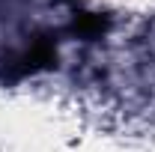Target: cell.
Wrapping results in <instances>:
<instances>
[{"mask_svg":"<svg viewBox=\"0 0 155 152\" xmlns=\"http://www.w3.org/2000/svg\"><path fill=\"white\" fill-rule=\"evenodd\" d=\"M57 66V45L51 36H33V42L21 51H9L0 63V78L3 81H18V78L36 75L42 69Z\"/></svg>","mask_w":155,"mask_h":152,"instance_id":"cell-1","label":"cell"},{"mask_svg":"<svg viewBox=\"0 0 155 152\" xmlns=\"http://www.w3.org/2000/svg\"><path fill=\"white\" fill-rule=\"evenodd\" d=\"M104 27H107V18H104L101 12H78L75 24H72V30H75L78 36H87V39L98 36Z\"/></svg>","mask_w":155,"mask_h":152,"instance_id":"cell-2","label":"cell"}]
</instances>
